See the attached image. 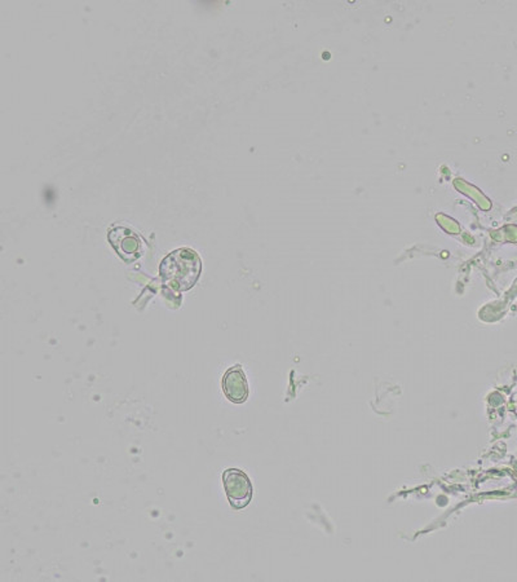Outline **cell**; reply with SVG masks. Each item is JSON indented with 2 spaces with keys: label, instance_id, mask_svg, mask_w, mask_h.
<instances>
[{
  "label": "cell",
  "instance_id": "obj_1",
  "mask_svg": "<svg viewBox=\"0 0 517 582\" xmlns=\"http://www.w3.org/2000/svg\"><path fill=\"white\" fill-rule=\"evenodd\" d=\"M201 274V260L190 249H180L161 264V275L180 291L192 288Z\"/></svg>",
  "mask_w": 517,
  "mask_h": 582
},
{
  "label": "cell",
  "instance_id": "obj_2",
  "mask_svg": "<svg viewBox=\"0 0 517 582\" xmlns=\"http://www.w3.org/2000/svg\"><path fill=\"white\" fill-rule=\"evenodd\" d=\"M224 489L228 501L235 510H243L252 500V483L249 475L237 468L227 469L223 472Z\"/></svg>",
  "mask_w": 517,
  "mask_h": 582
},
{
  "label": "cell",
  "instance_id": "obj_3",
  "mask_svg": "<svg viewBox=\"0 0 517 582\" xmlns=\"http://www.w3.org/2000/svg\"><path fill=\"white\" fill-rule=\"evenodd\" d=\"M224 395L230 403L243 404L249 398V384L240 364L228 369L223 376Z\"/></svg>",
  "mask_w": 517,
  "mask_h": 582
}]
</instances>
